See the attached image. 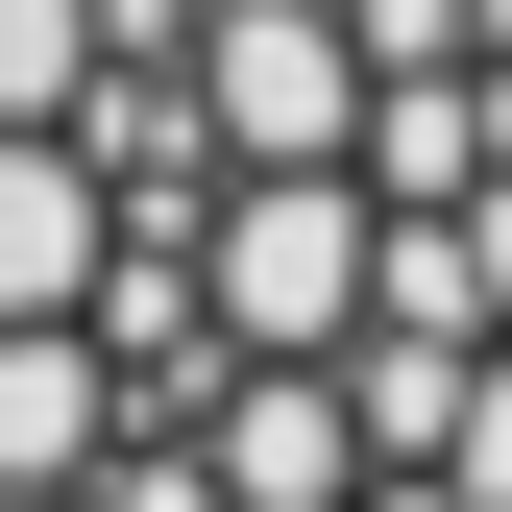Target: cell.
Wrapping results in <instances>:
<instances>
[{
  "label": "cell",
  "mask_w": 512,
  "mask_h": 512,
  "mask_svg": "<svg viewBox=\"0 0 512 512\" xmlns=\"http://www.w3.org/2000/svg\"><path fill=\"white\" fill-rule=\"evenodd\" d=\"M0 512H512V0H0Z\"/></svg>",
  "instance_id": "obj_1"
}]
</instances>
